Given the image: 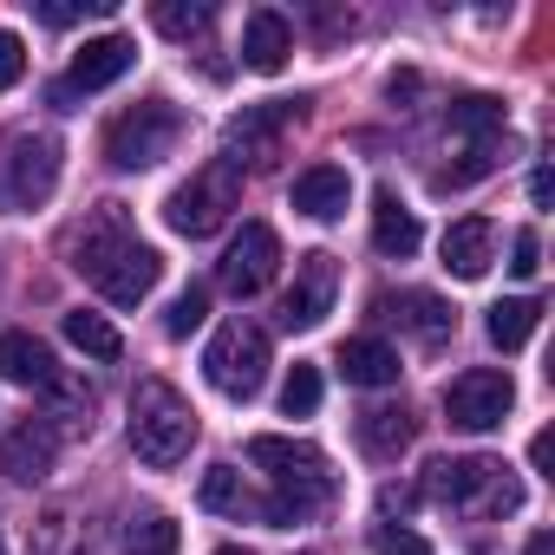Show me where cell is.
Returning a JSON list of instances; mask_svg holds the SVG:
<instances>
[{
	"instance_id": "cell-1",
	"label": "cell",
	"mask_w": 555,
	"mask_h": 555,
	"mask_svg": "<svg viewBox=\"0 0 555 555\" xmlns=\"http://www.w3.org/2000/svg\"><path fill=\"white\" fill-rule=\"evenodd\" d=\"M248 457L274 477V496L261 503V522H268V529L308 522V516L334 496L327 457H321L314 444H301V438H274V431H261V438H248Z\"/></svg>"
},
{
	"instance_id": "cell-2",
	"label": "cell",
	"mask_w": 555,
	"mask_h": 555,
	"mask_svg": "<svg viewBox=\"0 0 555 555\" xmlns=\"http://www.w3.org/2000/svg\"><path fill=\"white\" fill-rule=\"evenodd\" d=\"M196 444V412L190 399L170 386V379H138L131 392V451L151 464V470H170L183 464Z\"/></svg>"
},
{
	"instance_id": "cell-3",
	"label": "cell",
	"mask_w": 555,
	"mask_h": 555,
	"mask_svg": "<svg viewBox=\"0 0 555 555\" xmlns=\"http://www.w3.org/2000/svg\"><path fill=\"white\" fill-rule=\"evenodd\" d=\"M425 496H438L451 509H516L522 503L509 464H496V457H438V464H425Z\"/></svg>"
},
{
	"instance_id": "cell-4",
	"label": "cell",
	"mask_w": 555,
	"mask_h": 555,
	"mask_svg": "<svg viewBox=\"0 0 555 555\" xmlns=\"http://www.w3.org/2000/svg\"><path fill=\"white\" fill-rule=\"evenodd\" d=\"M177 138H183L177 105L144 99V105H131V112H118V118L105 125V164H112V170H151L157 157L177 151Z\"/></svg>"
},
{
	"instance_id": "cell-5",
	"label": "cell",
	"mask_w": 555,
	"mask_h": 555,
	"mask_svg": "<svg viewBox=\"0 0 555 555\" xmlns=\"http://www.w3.org/2000/svg\"><path fill=\"white\" fill-rule=\"evenodd\" d=\"M242 203V170L235 164H203L190 183H177L170 190V203H164V222L177 229V235H190V242H203V235H216L222 222H229V209Z\"/></svg>"
},
{
	"instance_id": "cell-6",
	"label": "cell",
	"mask_w": 555,
	"mask_h": 555,
	"mask_svg": "<svg viewBox=\"0 0 555 555\" xmlns=\"http://www.w3.org/2000/svg\"><path fill=\"white\" fill-rule=\"evenodd\" d=\"M60 190V138L53 131H14L0 157V203L8 209H40Z\"/></svg>"
},
{
	"instance_id": "cell-7",
	"label": "cell",
	"mask_w": 555,
	"mask_h": 555,
	"mask_svg": "<svg viewBox=\"0 0 555 555\" xmlns=\"http://www.w3.org/2000/svg\"><path fill=\"white\" fill-rule=\"evenodd\" d=\"M203 379L222 392V399H255L261 379H268V334L248 327V321H229L209 353H203Z\"/></svg>"
},
{
	"instance_id": "cell-8",
	"label": "cell",
	"mask_w": 555,
	"mask_h": 555,
	"mask_svg": "<svg viewBox=\"0 0 555 555\" xmlns=\"http://www.w3.org/2000/svg\"><path fill=\"white\" fill-rule=\"evenodd\" d=\"M509 405H516V386L496 366H470V373H457L444 386V418L457 431H496L509 418Z\"/></svg>"
},
{
	"instance_id": "cell-9",
	"label": "cell",
	"mask_w": 555,
	"mask_h": 555,
	"mask_svg": "<svg viewBox=\"0 0 555 555\" xmlns=\"http://www.w3.org/2000/svg\"><path fill=\"white\" fill-rule=\"evenodd\" d=\"M138 66V47L125 40V34H105V40H86L79 53H73V66H66V79L53 86V105L60 112H73L86 92H105V86H118L125 73Z\"/></svg>"
},
{
	"instance_id": "cell-10",
	"label": "cell",
	"mask_w": 555,
	"mask_h": 555,
	"mask_svg": "<svg viewBox=\"0 0 555 555\" xmlns=\"http://www.w3.org/2000/svg\"><path fill=\"white\" fill-rule=\"evenodd\" d=\"M301 118V99H268V105H255V112H242V118H229V157L222 164H248V170H268L274 157H282V131Z\"/></svg>"
},
{
	"instance_id": "cell-11",
	"label": "cell",
	"mask_w": 555,
	"mask_h": 555,
	"mask_svg": "<svg viewBox=\"0 0 555 555\" xmlns=\"http://www.w3.org/2000/svg\"><path fill=\"white\" fill-rule=\"evenodd\" d=\"M274 268H282V235H274L268 222H242V235L229 242V255L216 268V282H222V295L248 301V295H261L274 282Z\"/></svg>"
},
{
	"instance_id": "cell-12",
	"label": "cell",
	"mask_w": 555,
	"mask_h": 555,
	"mask_svg": "<svg viewBox=\"0 0 555 555\" xmlns=\"http://www.w3.org/2000/svg\"><path fill=\"white\" fill-rule=\"evenodd\" d=\"M334 295H340V261L327 248H308L295 261L288 295H282V327H321L334 314Z\"/></svg>"
},
{
	"instance_id": "cell-13",
	"label": "cell",
	"mask_w": 555,
	"mask_h": 555,
	"mask_svg": "<svg viewBox=\"0 0 555 555\" xmlns=\"http://www.w3.org/2000/svg\"><path fill=\"white\" fill-rule=\"evenodd\" d=\"M131 242H138V229H131L125 203H99V209L86 216V229L73 235V268L86 274V282H99V274H105Z\"/></svg>"
},
{
	"instance_id": "cell-14",
	"label": "cell",
	"mask_w": 555,
	"mask_h": 555,
	"mask_svg": "<svg viewBox=\"0 0 555 555\" xmlns=\"http://www.w3.org/2000/svg\"><path fill=\"white\" fill-rule=\"evenodd\" d=\"M53 457H60V438H53L47 418H27V425H14L0 438V477L8 483H40L53 470Z\"/></svg>"
},
{
	"instance_id": "cell-15",
	"label": "cell",
	"mask_w": 555,
	"mask_h": 555,
	"mask_svg": "<svg viewBox=\"0 0 555 555\" xmlns=\"http://www.w3.org/2000/svg\"><path fill=\"white\" fill-rule=\"evenodd\" d=\"M157 274H164V255H157V248H144V242H131V248H125V255L99 274L92 288H99L112 308H138V301L157 288Z\"/></svg>"
},
{
	"instance_id": "cell-16",
	"label": "cell",
	"mask_w": 555,
	"mask_h": 555,
	"mask_svg": "<svg viewBox=\"0 0 555 555\" xmlns=\"http://www.w3.org/2000/svg\"><path fill=\"white\" fill-rule=\"evenodd\" d=\"M288 53H295V27L274 14V8H255V14L242 21V66H255V73H282Z\"/></svg>"
},
{
	"instance_id": "cell-17",
	"label": "cell",
	"mask_w": 555,
	"mask_h": 555,
	"mask_svg": "<svg viewBox=\"0 0 555 555\" xmlns=\"http://www.w3.org/2000/svg\"><path fill=\"white\" fill-rule=\"evenodd\" d=\"M490 261H496V222L490 216H457L444 229V268L464 274V282H477Z\"/></svg>"
},
{
	"instance_id": "cell-18",
	"label": "cell",
	"mask_w": 555,
	"mask_h": 555,
	"mask_svg": "<svg viewBox=\"0 0 555 555\" xmlns=\"http://www.w3.org/2000/svg\"><path fill=\"white\" fill-rule=\"evenodd\" d=\"M347 196H353V177H347L340 164H314V170H301V177H295V209H301V216H314V222L347 216Z\"/></svg>"
},
{
	"instance_id": "cell-19",
	"label": "cell",
	"mask_w": 555,
	"mask_h": 555,
	"mask_svg": "<svg viewBox=\"0 0 555 555\" xmlns=\"http://www.w3.org/2000/svg\"><path fill=\"white\" fill-rule=\"evenodd\" d=\"M0 379H8V386H34V392H47V386L60 379V366H53L47 340H34V334H0Z\"/></svg>"
},
{
	"instance_id": "cell-20",
	"label": "cell",
	"mask_w": 555,
	"mask_h": 555,
	"mask_svg": "<svg viewBox=\"0 0 555 555\" xmlns=\"http://www.w3.org/2000/svg\"><path fill=\"white\" fill-rule=\"evenodd\" d=\"M353 431H360V451H366V457L392 464V457L412 444V431H418V425H412V412H405V405H366Z\"/></svg>"
},
{
	"instance_id": "cell-21",
	"label": "cell",
	"mask_w": 555,
	"mask_h": 555,
	"mask_svg": "<svg viewBox=\"0 0 555 555\" xmlns=\"http://www.w3.org/2000/svg\"><path fill=\"white\" fill-rule=\"evenodd\" d=\"M340 373H347V386L379 392V386H399V353L366 334V340H347V347H340Z\"/></svg>"
},
{
	"instance_id": "cell-22",
	"label": "cell",
	"mask_w": 555,
	"mask_h": 555,
	"mask_svg": "<svg viewBox=\"0 0 555 555\" xmlns=\"http://www.w3.org/2000/svg\"><path fill=\"white\" fill-rule=\"evenodd\" d=\"M373 248H379V255H392V261H405V255L418 248V216H412L392 190H379V196H373Z\"/></svg>"
},
{
	"instance_id": "cell-23",
	"label": "cell",
	"mask_w": 555,
	"mask_h": 555,
	"mask_svg": "<svg viewBox=\"0 0 555 555\" xmlns=\"http://www.w3.org/2000/svg\"><path fill=\"white\" fill-rule=\"evenodd\" d=\"M503 157H509V131L477 138V144H457V164H444L431 183H438V190H470V183H477V177H490Z\"/></svg>"
},
{
	"instance_id": "cell-24",
	"label": "cell",
	"mask_w": 555,
	"mask_h": 555,
	"mask_svg": "<svg viewBox=\"0 0 555 555\" xmlns=\"http://www.w3.org/2000/svg\"><path fill=\"white\" fill-rule=\"evenodd\" d=\"M535 321H542V301H529V295H516V301H496V308H490V340H496L503 353H516V347H529Z\"/></svg>"
},
{
	"instance_id": "cell-25",
	"label": "cell",
	"mask_w": 555,
	"mask_h": 555,
	"mask_svg": "<svg viewBox=\"0 0 555 555\" xmlns=\"http://www.w3.org/2000/svg\"><path fill=\"white\" fill-rule=\"evenodd\" d=\"M177 542H183V529L164 509H138L125 522V555H177Z\"/></svg>"
},
{
	"instance_id": "cell-26",
	"label": "cell",
	"mask_w": 555,
	"mask_h": 555,
	"mask_svg": "<svg viewBox=\"0 0 555 555\" xmlns=\"http://www.w3.org/2000/svg\"><path fill=\"white\" fill-rule=\"evenodd\" d=\"M444 131H451V144L496 138V131H503V105H496V99H457L451 118H444Z\"/></svg>"
},
{
	"instance_id": "cell-27",
	"label": "cell",
	"mask_w": 555,
	"mask_h": 555,
	"mask_svg": "<svg viewBox=\"0 0 555 555\" xmlns=\"http://www.w3.org/2000/svg\"><path fill=\"white\" fill-rule=\"evenodd\" d=\"M405 327L425 340V347H444L457 334V308L438 301V295H405Z\"/></svg>"
},
{
	"instance_id": "cell-28",
	"label": "cell",
	"mask_w": 555,
	"mask_h": 555,
	"mask_svg": "<svg viewBox=\"0 0 555 555\" xmlns=\"http://www.w3.org/2000/svg\"><path fill=\"white\" fill-rule=\"evenodd\" d=\"M66 340H73L79 353H92V360H118V353H125L118 327H112L105 314H92V308H73V314H66Z\"/></svg>"
},
{
	"instance_id": "cell-29",
	"label": "cell",
	"mask_w": 555,
	"mask_h": 555,
	"mask_svg": "<svg viewBox=\"0 0 555 555\" xmlns=\"http://www.w3.org/2000/svg\"><path fill=\"white\" fill-rule=\"evenodd\" d=\"M203 509H216V516H248V509H255L235 464H209V477H203Z\"/></svg>"
},
{
	"instance_id": "cell-30",
	"label": "cell",
	"mask_w": 555,
	"mask_h": 555,
	"mask_svg": "<svg viewBox=\"0 0 555 555\" xmlns=\"http://www.w3.org/2000/svg\"><path fill=\"white\" fill-rule=\"evenodd\" d=\"M151 21H157V34H170V40H190V34H203V27L216 21V8H209V0H157Z\"/></svg>"
},
{
	"instance_id": "cell-31",
	"label": "cell",
	"mask_w": 555,
	"mask_h": 555,
	"mask_svg": "<svg viewBox=\"0 0 555 555\" xmlns=\"http://www.w3.org/2000/svg\"><path fill=\"white\" fill-rule=\"evenodd\" d=\"M203 314H209V288H183V295L170 301V314H164V334H170V340H190V334L203 327Z\"/></svg>"
},
{
	"instance_id": "cell-32",
	"label": "cell",
	"mask_w": 555,
	"mask_h": 555,
	"mask_svg": "<svg viewBox=\"0 0 555 555\" xmlns=\"http://www.w3.org/2000/svg\"><path fill=\"white\" fill-rule=\"evenodd\" d=\"M314 405H321V373H314V366H295L288 386H282V412H288V418H308Z\"/></svg>"
},
{
	"instance_id": "cell-33",
	"label": "cell",
	"mask_w": 555,
	"mask_h": 555,
	"mask_svg": "<svg viewBox=\"0 0 555 555\" xmlns=\"http://www.w3.org/2000/svg\"><path fill=\"white\" fill-rule=\"evenodd\" d=\"M34 14H40L47 27H73V21H86V14H112V0H34Z\"/></svg>"
},
{
	"instance_id": "cell-34",
	"label": "cell",
	"mask_w": 555,
	"mask_h": 555,
	"mask_svg": "<svg viewBox=\"0 0 555 555\" xmlns=\"http://www.w3.org/2000/svg\"><path fill=\"white\" fill-rule=\"evenodd\" d=\"M373 555H431V542H425L418 529H392V522H379V529H373Z\"/></svg>"
},
{
	"instance_id": "cell-35",
	"label": "cell",
	"mask_w": 555,
	"mask_h": 555,
	"mask_svg": "<svg viewBox=\"0 0 555 555\" xmlns=\"http://www.w3.org/2000/svg\"><path fill=\"white\" fill-rule=\"evenodd\" d=\"M535 268H542V242H535V229H516L509 235V274H522V282H529Z\"/></svg>"
},
{
	"instance_id": "cell-36",
	"label": "cell",
	"mask_w": 555,
	"mask_h": 555,
	"mask_svg": "<svg viewBox=\"0 0 555 555\" xmlns=\"http://www.w3.org/2000/svg\"><path fill=\"white\" fill-rule=\"evenodd\" d=\"M21 73H27V47H21V34H0V92H14Z\"/></svg>"
},
{
	"instance_id": "cell-37",
	"label": "cell",
	"mask_w": 555,
	"mask_h": 555,
	"mask_svg": "<svg viewBox=\"0 0 555 555\" xmlns=\"http://www.w3.org/2000/svg\"><path fill=\"white\" fill-rule=\"evenodd\" d=\"M548 451H555V438H548V431H535V444H529V464H535V470H548Z\"/></svg>"
},
{
	"instance_id": "cell-38",
	"label": "cell",
	"mask_w": 555,
	"mask_h": 555,
	"mask_svg": "<svg viewBox=\"0 0 555 555\" xmlns=\"http://www.w3.org/2000/svg\"><path fill=\"white\" fill-rule=\"evenodd\" d=\"M379 509H386V516H392V509H412V490H392V483H386V490H379Z\"/></svg>"
},
{
	"instance_id": "cell-39",
	"label": "cell",
	"mask_w": 555,
	"mask_h": 555,
	"mask_svg": "<svg viewBox=\"0 0 555 555\" xmlns=\"http://www.w3.org/2000/svg\"><path fill=\"white\" fill-rule=\"evenodd\" d=\"M548 190H555V183H548V170H535V177H529V203L542 209V203H548Z\"/></svg>"
},
{
	"instance_id": "cell-40",
	"label": "cell",
	"mask_w": 555,
	"mask_h": 555,
	"mask_svg": "<svg viewBox=\"0 0 555 555\" xmlns=\"http://www.w3.org/2000/svg\"><path fill=\"white\" fill-rule=\"evenodd\" d=\"M529 555H555V535H548V529H535V535H529Z\"/></svg>"
},
{
	"instance_id": "cell-41",
	"label": "cell",
	"mask_w": 555,
	"mask_h": 555,
	"mask_svg": "<svg viewBox=\"0 0 555 555\" xmlns=\"http://www.w3.org/2000/svg\"><path fill=\"white\" fill-rule=\"evenodd\" d=\"M216 555H248V548H216Z\"/></svg>"
},
{
	"instance_id": "cell-42",
	"label": "cell",
	"mask_w": 555,
	"mask_h": 555,
	"mask_svg": "<svg viewBox=\"0 0 555 555\" xmlns=\"http://www.w3.org/2000/svg\"><path fill=\"white\" fill-rule=\"evenodd\" d=\"M0 555H8V542H0Z\"/></svg>"
}]
</instances>
